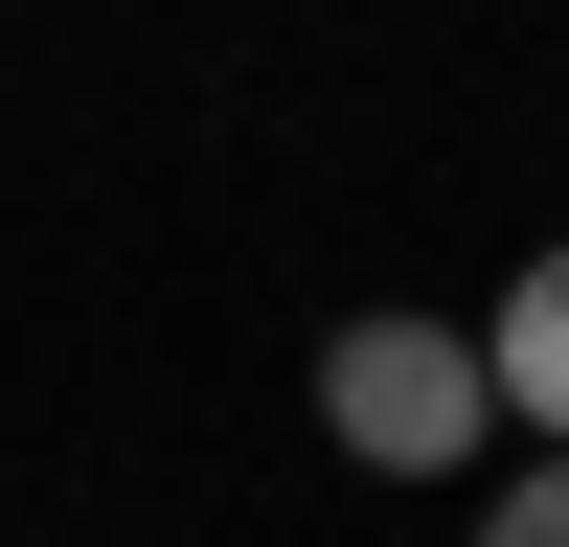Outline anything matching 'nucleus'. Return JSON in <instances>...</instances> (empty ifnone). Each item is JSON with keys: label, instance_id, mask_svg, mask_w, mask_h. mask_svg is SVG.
Masks as SVG:
<instances>
[{"label": "nucleus", "instance_id": "obj_3", "mask_svg": "<svg viewBox=\"0 0 569 547\" xmlns=\"http://www.w3.org/2000/svg\"><path fill=\"white\" fill-rule=\"evenodd\" d=\"M479 547H569V456H525V479L479 501Z\"/></svg>", "mask_w": 569, "mask_h": 547}, {"label": "nucleus", "instance_id": "obj_1", "mask_svg": "<svg viewBox=\"0 0 569 547\" xmlns=\"http://www.w3.org/2000/svg\"><path fill=\"white\" fill-rule=\"evenodd\" d=\"M319 434H342L365 479H479V456H501L479 319H342V342H319Z\"/></svg>", "mask_w": 569, "mask_h": 547}, {"label": "nucleus", "instance_id": "obj_2", "mask_svg": "<svg viewBox=\"0 0 569 547\" xmlns=\"http://www.w3.org/2000/svg\"><path fill=\"white\" fill-rule=\"evenodd\" d=\"M479 365H501V410H525V456H569V251H525V274H501Z\"/></svg>", "mask_w": 569, "mask_h": 547}]
</instances>
